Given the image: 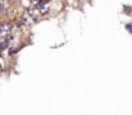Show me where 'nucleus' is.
Returning <instances> with one entry per match:
<instances>
[{"instance_id":"f257e3e1","label":"nucleus","mask_w":132,"mask_h":115,"mask_svg":"<svg viewBox=\"0 0 132 115\" xmlns=\"http://www.w3.org/2000/svg\"><path fill=\"white\" fill-rule=\"evenodd\" d=\"M49 8H50V0H40L37 4H36V9L39 13L45 14L49 12Z\"/></svg>"},{"instance_id":"f03ea898","label":"nucleus","mask_w":132,"mask_h":115,"mask_svg":"<svg viewBox=\"0 0 132 115\" xmlns=\"http://www.w3.org/2000/svg\"><path fill=\"white\" fill-rule=\"evenodd\" d=\"M13 28V24L10 22H1L0 23V36H8Z\"/></svg>"},{"instance_id":"7ed1b4c3","label":"nucleus","mask_w":132,"mask_h":115,"mask_svg":"<svg viewBox=\"0 0 132 115\" xmlns=\"http://www.w3.org/2000/svg\"><path fill=\"white\" fill-rule=\"evenodd\" d=\"M9 47V38H4L1 42H0V51H4L5 49Z\"/></svg>"},{"instance_id":"20e7f679","label":"nucleus","mask_w":132,"mask_h":115,"mask_svg":"<svg viewBox=\"0 0 132 115\" xmlns=\"http://www.w3.org/2000/svg\"><path fill=\"white\" fill-rule=\"evenodd\" d=\"M123 13H125L126 15H130V14L132 13V8H131V6L125 5V6H123Z\"/></svg>"},{"instance_id":"39448f33","label":"nucleus","mask_w":132,"mask_h":115,"mask_svg":"<svg viewBox=\"0 0 132 115\" xmlns=\"http://www.w3.org/2000/svg\"><path fill=\"white\" fill-rule=\"evenodd\" d=\"M126 30L132 35V23H126Z\"/></svg>"},{"instance_id":"423d86ee","label":"nucleus","mask_w":132,"mask_h":115,"mask_svg":"<svg viewBox=\"0 0 132 115\" xmlns=\"http://www.w3.org/2000/svg\"><path fill=\"white\" fill-rule=\"evenodd\" d=\"M4 12H5V4L3 1H0V14L4 13Z\"/></svg>"},{"instance_id":"0eeeda50","label":"nucleus","mask_w":132,"mask_h":115,"mask_svg":"<svg viewBox=\"0 0 132 115\" xmlns=\"http://www.w3.org/2000/svg\"><path fill=\"white\" fill-rule=\"evenodd\" d=\"M30 1H31V3H34V4H35V5H36V4H37V3H39V1H40V0H30Z\"/></svg>"}]
</instances>
